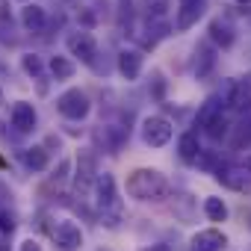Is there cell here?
Listing matches in <instances>:
<instances>
[{
	"label": "cell",
	"mask_w": 251,
	"mask_h": 251,
	"mask_svg": "<svg viewBox=\"0 0 251 251\" xmlns=\"http://www.w3.org/2000/svg\"><path fill=\"white\" fill-rule=\"evenodd\" d=\"M124 192H127L133 201L157 204V201H166V198H169V180H166L163 172H157V169H133V172L127 175Z\"/></svg>",
	"instance_id": "obj_1"
},
{
	"label": "cell",
	"mask_w": 251,
	"mask_h": 251,
	"mask_svg": "<svg viewBox=\"0 0 251 251\" xmlns=\"http://www.w3.org/2000/svg\"><path fill=\"white\" fill-rule=\"evenodd\" d=\"M95 192H98V204H100V219H103L109 227H118V219H121V201H118L115 177H112L109 172H100L98 180H95Z\"/></svg>",
	"instance_id": "obj_2"
},
{
	"label": "cell",
	"mask_w": 251,
	"mask_h": 251,
	"mask_svg": "<svg viewBox=\"0 0 251 251\" xmlns=\"http://www.w3.org/2000/svg\"><path fill=\"white\" fill-rule=\"evenodd\" d=\"M56 112L68 121H83L92 112V100L83 89H68L56 98Z\"/></svg>",
	"instance_id": "obj_3"
},
{
	"label": "cell",
	"mask_w": 251,
	"mask_h": 251,
	"mask_svg": "<svg viewBox=\"0 0 251 251\" xmlns=\"http://www.w3.org/2000/svg\"><path fill=\"white\" fill-rule=\"evenodd\" d=\"M175 136V124L166 115H148L142 121V142L148 148H166Z\"/></svg>",
	"instance_id": "obj_4"
},
{
	"label": "cell",
	"mask_w": 251,
	"mask_h": 251,
	"mask_svg": "<svg viewBox=\"0 0 251 251\" xmlns=\"http://www.w3.org/2000/svg\"><path fill=\"white\" fill-rule=\"evenodd\" d=\"M65 45H68V53H71V56H77V59H80V62H86V65H95L98 42H95V36H92V33H86V30L68 33Z\"/></svg>",
	"instance_id": "obj_5"
},
{
	"label": "cell",
	"mask_w": 251,
	"mask_h": 251,
	"mask_svg": "<svg viewBox=\"0 0 251 251\" xmlns=\"http://www.w3.org/2000/svg\"><path fill=\"white\" fill-rule=\"evenodd\" d=\"M9 118H12V127H15L18 133H30V130L36 127V121H39L36 106H33L30 100H15V103H12Z\"/></svg>",
	"instance_id": "obj_6"
},
{
	"label": "cell",
	"mask_w": 251,
	"mask_h": 251,
	"mask_svg": "<svg viewBox=\"0 0 251 251\" xmlns=\"http://www.w3.org/2000/svg\"><path fill=\"white\" fill-rule=\"evenodd\" d=\"M53 242L62 248V251H77L83 245V230L74 225V222H59L53 227Z\"/></svg>",
	"instance_id": "obj_7"
},
{
	"label": "cell",
	"mask_w": 251,
	"mask_h": 251,
	"mask_svg": "<svg viewBox=\"0 0 251 251\" xmlns=\"http://www.w3.org/2000/svg\"><path fill=\"white\" fill-rule=\"evenodd\" d=\"M216 180L222 183V186H227V189H233V192H242L245 186H248V180H251V175L242 169V166H219V172H216Z\"/></svg>",
	"instance_id": "obj_8"
},
{
	"label": "cell",
	"mask_w": 251,
	"mask_h": 251,
	"mask_svg": "<svg viewBox=\"0 0 251 251\" xmlns=\"http://www.w3.org/2000/svg\"><path fill=\"white\" fill-rule=\"evenodd\" d=\"M115 68H118V74L127 83L139 80V74H142V53L139 50H121L115 56Z\"/></svg>",
	"instance_id": "obj_9"
},
{
	"label": "cell",
	"mask_w": 251,
	"mask_h": 251,
	"mask_svg": "<svg viewBox=\"0 0 251 251\" xmlns=\"http://www.w3.org/2000/svg\"><path fill=\"white\" fill-rule=\"evenodd\" d=\"M207 33H210V42L219 45L222 50H227V48L236 42V30H233V24H230L227 18H213L210 27H207Z\"/></svg>",
	"instance_id": "obj_10"
},
{
	"label": "cell",
	"mask_w": 251,
	"mask_h": 251,
	"mask_svg": "<svg viewBox=\"0 0 251 251\" xmlns=\"http://www.w3.org/2000/svg\"><path fill=\"white\" fill-rule=\"evenodd\" d=\"M227 245V236L216 227H207V230H198L192 236V251H222Z\"/></svg>",
	"instance_id": "obj_11"
},
{
	"label": "cell",
	"mask_w": 251,
	"mask_h": 251,
	"mask_svg": "<svg viewBox=\"0 0 251 251\" xmlns=\"http://www.w3.org/2000/svg\"><path fill=\"white\" fill-rule=\"evenodd\" d=\"M21 24H24V30H30V33H42V30L48 27V12H45L39 3H27V6L21 9Z\"/></svg>",
	"instance_id": "obj_12"
},
{
	"label": "cell",
	"mask_w": 251,
	"mask_h": 251,
	"mask_svg": "<svg viewBox=\"0 0 251 251\" xmlns=\"http://www.w3.org/2000/svg\"><path fill=\"white\" fill-rule=\"evenodd\" d=\"M230 130H233V127H230V118H227V112H225V109H222V112H216V115L207 121V127H204V133H207L213 142L227 139V136H230Z\"/></svg>",
	"instance_id": "obj_13"
},
{
	"label": "cell",
	"mask_w": 251,
	"mask_h": 251,
	"mask_svg": "<svg viewBox=\"0 0 251 251\" xmlns=\"http://www.w3.org/2000/svg\"><path fill=\"white\" fill-rule=\"evenodd\" d=\"M201 151H204V148L198 145V133H192V130L180 133V139H177V154H180L183 163H195Z\"/></svg>",
	"instance_id": "obj_14"
},
{
	"label": "cell",
	"mask_w": 251,
	"mask_h": 251,
	"mask_svg": "<svg viewBox=\"0 0 251 251\" xmlns=\"http://www.w3.org/2000/svg\"><path fill=\"white\" fill-rule=\"evenodd\" d=\"M21 160H24V166H27L30 172H45V169L50 166V157H48V151H45L42 145H33V148L21 151Z\"/></svg>",
	"instance_id": "obj_15"
},
{
	"label": "cell",
	"mask_w": 251,
	"mask_h": 251,
	"mask_svg": "<svg viewBox=\"0 0 251 251\" xmlns=\"http://www.w3.org/2000/svg\"><path fill=\"white\" fill-rule=\"evenodd\" d=\"M95 175H100V172L95 169V160H92L89 154H83V157L77 160V189H86L92 180H98Z\"/></svg>",
	"instance_id": "obj_16"
},
{
	"label": "cell",
	"mask_w": 251,
	"mask_h": 251,
	"mask_svg": "<svg viewBox=\"0 0 251 251\" xmlns=\"http://www.w3.org/2000/svg\"><path fill=\"white\" fill-rule=\"evenodd\" d=\"M213 68H216V53H213V48L201 45L195 50V77H207Z\"/></svg>",
	"instance_id": "obj_17"
},
{
	"label": "cell",
	"mask_w": 251,
	"mask_h": 251,
	"mask_svg": "<svg viewBox=\"0 0 251 251\" xmlns=\"http://www.w3.org/2000/svg\"><path fill=\"white\" fill-rule=\"evenodd\" d=\"M48 68H50V74L56 77V80H71L74 77V62L68 59V56H50V62H48Z\"/></svg>",
	"instance_id": "obj_18"
},
{
	"label": "cell",
	"mask_w": 251,
	"mask_h": 251,
	"mask_svg": "<svg viewBox=\"0 0 251 251\" xmlns=\"http://www.w3.org/2000/svg\"><path fill=\"white\" fill-rule=\"evenodd\" d=\"M204 216L210 222H227V204L222 198L210 195V198H204Z\"/></svg>",
	"instance_id": "obj_19"
},
{
	"label": "cell",
	"mask_w": 251,
	"mask_h": 251,
	"mask_svg": "<svg viewBox=\"0 0 251 251\" xmlns=\"http://www.w3.org/2000/svg\"><path fill=\"white\" fill-rule=\"evenodd\" d=\"M204 15V3L198 6H189V9H177V21H175V30H189L192 24H198V18Z\"/></svg>",
	"instance_id": "obj_20"
},
{
	"label": "cell",
	"mask_w": 251,
	"mask_h": 251,
	"mask_svg": "<svg viewBox=\"0 0 251 251\" xmlns=\"http://www.w3.org/2000/svg\"><path fill=\"white\" fill-rule=\"evenodd\" d=\"M142 6H145V15L151 21H163L172 9V0H142Z\"/></svg>",
	"instance_id": "obj_21"
},
{
	"label": "cell",
	"mask_w": 251,
	"mask_h": 251,
	"mask_svg": "<svg viewBox=\"0 0 251 251\" xmlns=\"http://www.w3.org/2000/svg\"><path fill=\"white\" fill-rule=\"evenodd\" d=\"M21 68H24L30 77H36V80H42V74H45L42 56H36V53H24V56H21Z\"/></svg>",
	"instance_id": "obj_22"
},
{
	"label": "cell",
	"mask_w": 251,
	"mask_h": 251,
	"mask_svg": "<svg viewBox=\"0 0 251 251\" xmlns=\"http://www.w3.org/2000/svg\"><path fill=\"white\" fill-rule=\"evenodd\" d=\"M195 166H198L201 172H207V175H216L222 163H219L216 151H201V154H198V160H195Z\"/></svg>",
	"instance_id": "obj_23"
},
{
	"label": "cell",
	"mask_w": 251,
	"mask_h": 251,
	"mask_svg": "<svg viewBox=\"0 0 251 251\" xmlns=\"http://www.w3.org/2000/svg\"><path fill=\"white\" fill-rule=\"evenodd\" d=\"M192 198L189 195H175V216L180 222H192Z\"/></svg>",
	"instance_id": "obj_24"
},
{
	"label": "cell",
	"mask_w": 251,
	"mask_h": 251,
	"mask_svg": "<svg viewBox=\"0 0 251 251\" xmlns=\"http://www.w3.org/2000/svg\"><path fill=\"white\" fill-rule=\"evenodd\" d=\"M0 230H3V233H12V230H15V219H12V213H0Z\"/></svg>",
	"instance_id": "obj_25"
},
{
	"label": "cell",
	"mask_w": 251,
	"mask_h": 251,
	"mask_svg": "<svg viewBox=\"0 0 251 251\" xmlns=\"http://www.w3.org/2000/svg\"><path fill=\"white\" fill-rule=\"evenodd\" d=\"M65 175H68V160H62V163H59V169H56L53 180H56V183H62V180H65Z\"/></svg>",
	"instance_id": "obj_26"
},
{
	"label": "cell",
	"mask_w": 251,
	"mask_h": 251,
	"mask_svg": "<svg viewBox=\"0 0 251 251\" xmlns=\"http://www.w3.org/2000/svg\"><path fill=\"white\" fill-rule=\"evenodd\" d=\"M21 251H42V245H39L36 239H24V242H21Z\"/></svg>",
	"instance_id": "obj_27"
},
{
	"label": "cell",
	"mask_w": 251,
	"mask_h": 251,
	"mask_svg": "<svg viewBox=\"0 0 251 251\" xmlns=\"http://www.w3.org/2000/svg\"><path fill=\"white\" fill-rule=\"evenodd\" d=\"M139 251H169V245H163V242H154V245H142Z\"/></svg>",
	"instance_id": "obj_28"
},
{
	"label": "cell",
	"mask_w": 251,
	"mask_h": 251,
	"mask_svg": "<svg viewBox=\"0 0 251 251\" xmlns=\"http://www.w3.org/2000/svg\"><path fill=\"white\" fill-rule=\"evenodd\" d=\"M180 3V9H189V6H198V3H204V0H177Z\"/></svg>",
	"instance_id": "obj_29"
},
{
	"label": "cell",
	"mask_w": 251,
	"mask_h": 251,
	"mask_svg": "<svg viewBox=\"0 0 251 251\" xmlns=\"http://www.w3.org/2000/svg\"><path fill=\"white\" fill-rule=\"evenodd\" d=\"M242 169H245V172L251 175V157H245V163H242Z\"/></svg>",
	"instance_id": "obj_30"
},
{
	"label": "cell",
	"mask_w": 251,
	"mask_h": 251,
	"mask_svg": "<svg viewBox=\"0 0 251 251\" xmlns=\"http://www.w3.org/2000/svg\"><path fill=\"white\" fill-rule=\"evenodd\" d=\"M236 3H242V6H245V3H251V0H236Z\"/></svg>",
	"instance_id": "obj_31"
},
{
	"label": "cell",
	"mask_w": 251,
	"mask_h": 251,
	"mask_svg": "<svg viewBox=\"0 0 251 251\" xmlns=\"http://www.w3.org/2000/svg\"><path fill=\"white\" fill-rule=\"evenodd\" d=\"M0 251H9V245H0Z\"/></svg>",
	"instance_id": "obj_32"
},
{
	"label": "cell",
	"mask_w": 251,
	"mask_h": 251,
	"mask_svg": "<svg viewBox=\"0 0 251 251\" xmlns=\"http://www.w3.org/2000/svg\"><path fill=\"white\" fill-rule=\"evenodd\" d=\"M0 100H3V95H0Z\"/></svg>",
	"instance_id": "obj_33"
},
{
	"label": "cell",
	"mask_w": 251,
	"mask_h": 251,
	"mask_svg": "<svg viewBox=\"0 0 251 251\" xmlns=\"http://www.w3.org/2000/svg\"><path fill=\"white\" fill-rule=\"evenodd\" d=\"M0 127H3V124H0Z\"/></svg>",
	"instance_id": "obj_34"
}]
</instances>
